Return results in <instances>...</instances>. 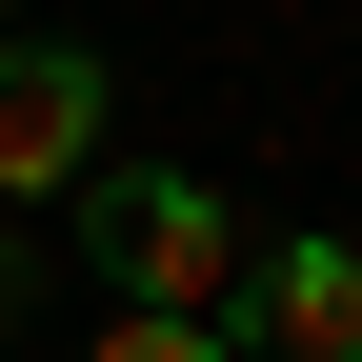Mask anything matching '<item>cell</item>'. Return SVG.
I'll list each match as a JSON object with an SVG mask.
<instances>
[{"label": "cell", "mask_w": 362, "mask_h": 362, "mask_svg": "<svg viewBox=\"0 0 362 362\" xmlns=\"http://www.w3.org/2000/svg\"><path fill=\"white\" fill-rule=\"evenodd\" d=\"M101 161V61L81 40H0V221L40 202V181Z\"/></svg>", "instance_id": "obj_2"}, {"label": "cell", "mask_w": 362, "mask_h": 362, "mask_svg": "<svg viewBox=\"0 0 362 362\" xmlns=\"http://www.w3.org/2000/svg\"><path fill=\"white\" fill-rule=\"evenodd\" d=\"M81 362H242V342H221V322H141V302H121V322L81 342Z\"/></svg>", "instance_id": "obj_4"}, {"label": "cell", "mask_w": 362, "mask_h": 362, "mask_svg": "<svg viewBox=\"0 0 362 362\" xmlns=\"http://www.w3.org/2000/svg\"><path fill=\"white\" fill-rule=\"evenodd\" d=\"M81 262H101L141 322H221V302H242V221L181 161H81Z\"/></svg>", "instance_id": "obj_1"}, {"label": "cell", "mask_w": 362, "mask_h": 362, "mask_svg": "<svg viewBox=\"0 0 362 362\" xmlns=\"http://www.w3.org/2000/svg\"><path fill=\"white\" fill-rule=\"evenodd\" d=\"M242 342L262 362H362V242H282V262H242Z\"/></svg>", "instance_id": "obj_3"}, {"label": "cell", "mask_w": 362, "mask_h": 362, "mask_svg": "<svg viewBox=\"0 0 362 362\" xmlns=\"http://www.w3.org/2000/svg\"><path fill=\"white\" fill-rule=\"evenodd\" d=\"M21 302H40V242H21V221H0V322H21Z\"/></svg>", "instance_id": "obj_5"}]
</instances>
